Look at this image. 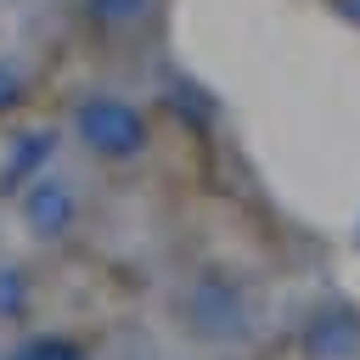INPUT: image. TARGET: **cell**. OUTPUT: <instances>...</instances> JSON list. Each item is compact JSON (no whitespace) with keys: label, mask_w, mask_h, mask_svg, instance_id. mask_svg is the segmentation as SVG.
<instances>
[{"label":"cell","mask_w":360,"mask_h":360,"mask_svg":"<svg viewBox=\"0 0 360 360\" xmlns=\"http://www.w3.org/2000/svg\"><path fill=\"white\" fill-rule=\"evenodd\" d=\"M73 129L96 158H135L146 146V118L124 96H84L73 112Z\"/></svg>","instance_id":"1"},{"label":"cell","mask_w":360,"mask_h":360,"mask_svg":"<svg viewBox=\"0 0 360 360\" xmlns=\"http://www.w3.org/2000/svg\"><path fill=\"white\" fill-rule=\"evenodd\" d=\"M22 219H28V231H39V236H62V231L73 225V191H68L62 180H34L28 197H22Z\"/></svg>","instance_id":"2"},{"label":"cell","mask_w":360,"mask_h":360,"mask_svg":"<svg viewBox=\"0 0 360 360\" xmlns=\"http://www.w3.org/2000/svg\"><path fill=\"white\" fill-rule=\"evenodd\" d=\"M141 11H146V0H90L96 22H135Z\"/></svg>","instance_id":"3"},{"label":"cell","mask_w":360,"mask_h":360,"mask_svg":"<svg viewBox=\"0 0 360 360\" xmlns=\"http://www.w3.org/2000/svg\"><path fill=\"white\" fill-rule=\"evenodd\" d=\"M17 360H79V349L62 343V338H39V343H28Z\"/></svg>","instance_id":"4"},{"label":"cell","mask_w":360,"mask_h":360,"mask_svg":"<svg viewBox=\"0 0 360 360\" xmlns=\"http://www.w3.org/2000/svg\"><path fill=\"white\" fill-rule=\"evenodd\" d=\"M17 96H22V73H17V68H11L6 56H0V112H6V107H11Z\"/></svg>","instance_id":"5"},{"label":"cell","mask_w":360,"mask_h":360,"mask_svg":"<svg viewBox=\"0 0 360 360\" xmlns=\"http://www.w3.org/2000/svg\"><path fill=\"white\" fill-rule=\"evenodd\" d=\"M0 276H6V281H0V304L17 309V304H22V281H17V270H0Z\"/></svg>","instance_id":"6"},{"label":"cell","mask_w":360,"mask_h":360,"mask_svg":"<svg viewBox=\"0 0 360 360\" xmlns=\"http://www.w3.org/2000/svg\"><path fill=\"white\" fill-rule=\"evenodd\" d=\"M332 11H338L343 22H354V28H360V0H332Z\"/></svg>","instance_id":"7"}]
</instances>
